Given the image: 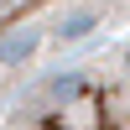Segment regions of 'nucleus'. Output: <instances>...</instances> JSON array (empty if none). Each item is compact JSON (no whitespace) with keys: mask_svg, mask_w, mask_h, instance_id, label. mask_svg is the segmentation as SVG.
Returning a JSON list of instances; mask_svg holds the SVG:
<instances>
[{"mask_svg":"<svg viewBox=\"0 0 130 130\" xmlns=\"http://www.w3.org/2000/svg\"><path fill=\"white\" fill-rule=\"evenodd\" d=\"M31 52V31H21V37H10L5 47H0V62H16V57H26Z\"/></svg>","mask_w":130,"mask_h":130,"instance_id":"f257e3e1","label":"nucleus"},{"mask_svg":"<svg viewBox=\"0 0 130 130\" xmlns=\"http://www.w3.org/2000/svg\"><path fill=\"white\" fill-rule=\"evenodd\" d=\"M89 26H94V16H68V21L57 26V37H62V42H73V37H83Z\"/></svg>","mask_w":130,"mask_h":130,"instance_id":"f03ea898","label":"nucleus"}]
</instances>
